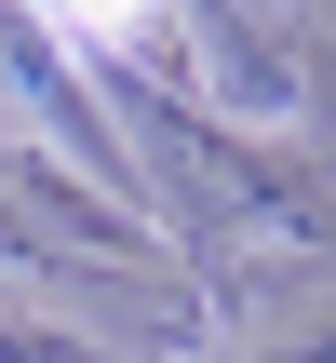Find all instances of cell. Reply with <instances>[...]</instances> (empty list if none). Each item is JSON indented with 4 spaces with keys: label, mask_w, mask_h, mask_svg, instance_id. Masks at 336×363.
I'll use <instances>...</instances> for the list:
<instances>
[{
    "label": "cell",
    "mask_w": 336,
    "mask_h": 363,
    "mask_svg": "<svg viewBox=\"0 0 336 363\" xmlns=\"http://www.w3.org/2000/svg\"><path fill=\"white\" fill-rule=\"evenodd\" d=\"M67 13H81L94 40H135V27H148V0H67Z\"/></svg>",
    "instance_id": "1"
}]
</instances>
